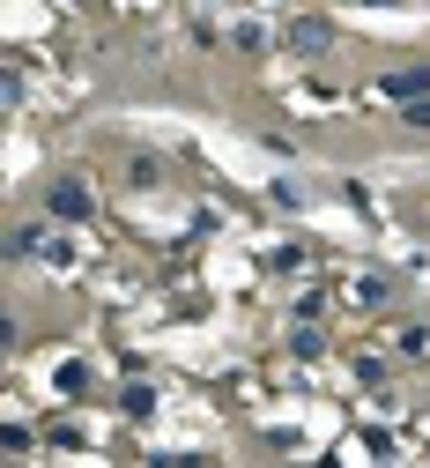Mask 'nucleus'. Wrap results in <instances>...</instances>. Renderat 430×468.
Instances as JSON below:
<instances>
[{
	"label": "nucleus",
	"mask_w": 430,
	"mask_h": 468,
	"mask_svg": "<svg viewBox=\"0 0 430 468\" xmlns=\"http://www.w3.org/2000/svg\"><path fill=\"white\" fill-rule=\"evenodd\" d=\"M119 179H127L134 194H149V186H163V179H171V164H163L156 149H127V156H119Z\"/></svg>",
	"instance_id": "1"
},
{
	"label": "nucleus",
	"mask_w": 430,
	"mask_h": 468,
	"mask_svg": "<svg viewBox=\"0 0 430 468\" xmlns=\"http://www.w3.org/2000/svg\"><path fill=\"white\" fill-rule=\"evenodd\" d=\"M45 208H52V216H68V223H82V216H89L82 179H59V186H45Z\"/></svg>",
	"instance_id": "2"
},
{
	"label": "nucleus",
	"mask_w": 430,
	"mask_h": 468,
	"mask_svg": "<svg viewBox=\"0 0 430 468\" xmlns=\"http://www.w3.org/2000/svg\"><path fill=\"white\" fill-rule=\"evenodd\" d=\"M386 97H430V68H408V75H386Z\"/></svg>",
	"instance_id": "3"
},
{
	"label": "nucleus",
	"mask_w": 430,
	"mask_h": 468,
	"mask_svg": "<svg viewBox=\"0 0 430 468\" xmlns=\"http://www.w3.org/2000/svg\"><path fill=\"white\" fill-rule=\"evenodd\" d=\"M401 349H408V357H430V327H408V335H401Z\"/></svg>",
	"instance_id": "4"
}]
</instances>
